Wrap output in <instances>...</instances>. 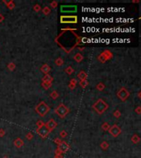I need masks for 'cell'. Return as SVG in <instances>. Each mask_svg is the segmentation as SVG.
I'll list each match as a JSON object with an SVG mask.
<instances>
[{
	"label": "cell",
	"instance_id": "6da1fadb",
	"mask_svg": "<svg viewBox=\"0 0 141 158\" xmlns=\"http://www.w3.org/2000/svg\"><path fill=\"white\" fill-rule=\"evenodd\" d=\"M107 108H108V105H107L104 100H102V99H99L93 105V109L97 111V113L100 114V115L103 113Z\"/></svg>",
	"mask_w": 141,
	"mask_h": 158
},
{
	"label": "cell",
	"instance_id": "7a4b0ae2",
	"mask_svg": "<svg viewBox=\"0 0 141 158\" xmlns=\"http://www.w3.org/2000/svg\"><path fill=\"white\" fill-rule=\"evenodd\" d=\"M50 110V107L45 104V102L42 101L35 107V111L39 114L40 116H45Z\"/></svg>",
	"mask_w": 141,
	"mask_h": 158
},
{
	"label": "cell",
	"instance_id": "3957f363",
	"mask_svg": "<svg viewBox=\"0 0 141 158\" xmlns=\"http://www.w3.org/2000/svg\"><path fill=\"white\" fill-rule=\"evenodd\" d=\"M69 109L66 108V106L63 104H60V105L58 106L57 108H56L55 110V113L57 114V115L60 116L61 118H65L66 115H68L69 113Z\"/></svg>",
	"mask_w": 141,
	"mask_h": 158
},
{
	"label": "cell",
	"instance_id": "277c9868",
	"mask_svg": "<svg viewBox=\"0 0 141 158\" xmlns=\"http://www.w3.org/2000/svg\"><path fill=\"white\" fill-rule=\"evenodd\" d=\"M78 17L76 16H62L60 17L61 23H77Z\"/></svg>",
	"mask_w": 141,
	"mask_h": 158
},
{
	"label": "cell",
	"instance_id": "5b68a950",
	"mask_svg": "<svg viewBox=\"0 0 141 158\" xmlns=\"http://www.w3.org/2000/svg\"><path fill=\"white\" fill-rule=\"evenodd\" d=\"M60 11L61 12H77V6L74 5H63L60 7Z\"/></svg>",
	"mask_w": 141,
	"mask_h": 158
},
{
	"label": "cell",
	"instance_id": "8992f818",
	"mask_svg": "<svg viewBox=\"0 0 141 158\" xmlns=\"http://www.w3.org/2000/svg\"><path fill=\"white\" fill-rule=\"evenodd\" d=\"M129 95H130V93L125 88H121V89H120L119 92H117V96L119 97V99L120 100H123V101L126 100L127 98L129 97Z\"/></svg>",
	"mask_w": 141,
	"mask_h": 158
},
{
	"label": "cell",
	"instance_id": "52a82bcc",
	"mask_svg": "<svg viewBox=\"0 0 141 158\" xmlns=\"http://www.w3.org/2000/svg\"><path fill=\"white\" fill-rule=\"evenodd\" d=\"M50 131L47 128V127L45 126V124L40 127V128H38V129H37V133H39V135L43 138H46V137L49 135V133H50Z\"/></svg>",
	"mask_w": 141,
	"mask_h": 158
},
{
	"label": "cell",
	"instance_id": "ba28073f",
	"mask_svg": "<svg viewBox=\"0 0 141 158\" xmlns=\"http://www.w3.org/2000/svg\"><path fill=\"white\" fill-rule=\"evenodd\" d=\"M57 149L61 152V153H65V152H67L69 151V149H70V145H69L67 142H62L60 145H59Z\"/></svg>",
	"mask_w": 141,
	"mask_h": 158
},
{
	"label": "cell",
	"instance_id": "9c48e42d",
	"mask_svg": "<svg viewBox=\"0 0 141 158\" xmlns=\"http://www.w3.org/2000/svg\"><path fill=\"white\" fill-rule=\"evenodd\" d=\"M109 132L113 137H117L120 133V129L116 124H115V125L111 126V128H109Z\"/></svg>",
	"mask_w": 141,
	"mask_h": 158
},
{
	"label": "cell",
	"instance_id": "30bf717a",
	"mask_svg": "<svg viewBox=\"0 0 141 158\" xmlns=\"http://www.w3.org/2000/svg\"><path fill=\"white\" fill-rule=\"evenodd\" d=\"M45 125L47 127V128L49 129V130L51 131L55 128L56 125H57V124H56V122L54 120H49L48 122L45 124Z\"/></svg>",
	"mask_w": 141,
	"mask_h": 158
},
{
	"label": "cell",
	"instance_id": "8fae6325",
	"mask_svg": "<svg viewBox=\"0 0 141 158\" xmlns=\"http://www.w3.org/2000/svg\"><path fill=\"white\" fill-rule=\"evenodd\" d=\"M23 144H24V142L22 140L21 138H17L16 140L14 141V145H15V147H18V148H20V147H22V146H23Z\"/></svg>",
	"mask_w": 141,
	"mask_h": 158
},
{
	"label": "cell",
	"instance_id": "7c38bea8",
	"mask_svg": "<svg viewBox=\"0 0 141 158\" xmlns=\"http://www.w3.org/2000/svg\"><path fill=\"white\" fill-rule=\"evenodd\" d=\"M40 70H41L43 72H44V73H45V74H47L49 72H50V67H49L47 64H45V65H43L42 66V68H40Z\"/></svg>",
	"mask_w": 141,
	"mask_h": 158
},
{
	"label": "cell",
	"instance_id": "4fadbf2b",
	"mask_svg": "<svg viewBox=\"0 0 141 158\" xmlns=\"http://www.w3.org/2000/svg\"><path fill=\"white\" fill-rule=\"evenodd\" d=\"M73 59H75L77 62H80V61H82V59H83V56H82L81 54L78 53V54H77L76 55L73 57Z\"/></svg>",
	"mask_w": 141,
	"mask_h": 158
},
{
	"label": "cell",
	"instance_id": "5bb4252c",
	"mask_svg": "<svg viewBox=\"0 0 141 158\" xmlns=\"http://www.w3.org/2000/svg\"><path fill=\"white\" fill-rule=\"evenodd\" d=\"M131 140H132L133 142H134V143H138V142H140V137L138 136V135H134V136L132 137Z\"/></svg>",
	"mask_w": 141,
	"mask_h": 158
},
{
	"label": "cell",
	"instance_id": "9a60e30c",
	"mask_svg": "<svg viewBox=\"0 0 141 158\" xmlns=\"http://www.w3.org/2000/svg\"><path fill=\"white\" fill-rule=\"evenodd\" d=\"M78 78H80L81 80H83V79H85V78H86L87 74H86L84 72H79V73H78Z\"/></svg>",
	"mask_w": 141,
	"mask_h": 158
},
{
	"label": "cell",
	"instance_id": "2e32d148",
	"mask_svg": "<svg viewBox=\"0 0 141 158\" xmlns=\"http://www.w3.org/2000/svg\"><path fill=\"white\" fill-rule=\"evenodd\" d=\"M43 81H44V82H50L52 81V77L49 75H45V77L43 78Z\"/></svg>",
	"mask_w": 141,
	"mask_h": 158
},
{
	"label": "cell",
	"instance_id": "e0dca14e",
	"mask_svg": "<svg viewBox=\"0 0 141 158\" xmlns=\"http://www.w3.org/2000/svg\"><path fill=\"white\" fill-rule=\"evenodd\" d=\"M88 81H87L86 79H83V80H81V82H80V85H81V87H86L87 86H88Z\"/></svg>",
	"mask_w": 141,
	"mask_h": 158
},
{
	"label": "cell",
	"instance_id": "ac0fdd59",
	"mask_svg": "<svg viewBox=\"0 0 141 158\" xmlns=\"http://www.w3.org/2000/svg\"><path fill=\"white\" fill-rule=\"evenodd\" d=\"M108 147H109V144L107 143L106 142H102V143H101V147L102 149L106 150V149L108 148Z\"/></svg>",
	"mask_w": 141,
	"mask_h": 158
},
{
	"label": "cell",
	"instance_id": "d6986e66",
	"mask_svg": "<svg viewBox=\"0 0 141 158\" xmlns=\"http://www.w3.org/2000/svg\"><path fill=\"white\" fill-rule=\"evenodd\" d=\"M102 128L103 130L106 131V130H108V129L110 128V126H109V124L107 123H104L103 125H102Z\"/></svg>",
	"mask_w": 141,
	"mask_h": 158
},
{
	"label": "cell",
	"instance_id": "ffe728a7",
	"mask_svg": "<svg viewBox=\"0 0 141 158\" xmlns=\"http://www.w3.org/2000/svg\"><path fill=\"white\" fill-rule=\"evenodd\" d=\"M63 63H64V62H63V60H62V59H61L60 58H59V59H57V60L55 61V63L57 64L58 66H60V65H62V64H63Z\"/></svg>",
	"mask_w": 141,
	"mask_h": 158
},
{
	"label": "cell",
	"instance_id": "44dd1931",
	"mask_svg": "<svg viewBox=\"0 0 141 158\" xmlns=\"http://www.w3.org/2000/svg\"><path fill=\"white\" fill-rule=\"evenodd\" d=\"M104 87H105V86H104V84H103V83H99V84L97 86V89H98L99 91L103 90V89H104Z\"/></svg>",
	"mask_w": 141,
	"mask_h": 158
},
{
	"label": "cell",
	"instance_id": "7402d4cb",
	"mask_svg": "<svg viewBox=\"0 0 141 158\" xmlns=\"http://www.w3.org/2000/svg\"><path fill=\"white\" fill-rule=\"evenodd\" d=\"M50 8H49L48 7H45V8L43 9V12H44L45 15H47V14L50 13Z\"/></svg>",
	"mask_w": 141,
	"mask_h": 158
},
{
	"label": "cell",
	"instance_id": "603a6c76",
	"mask_svg": "<svg viewBox=\"0 0 141 158\" xmlns=\"http://www.w3.org/2000/svg\"><path fill=\"white\" fill-rule=\"evenodd\" d=\"M73 72V68H71V67H69V68H66V72H67L68 74H72V72Z\"/></svg>",
	"mask_w": 141,
	"mask_h": 158
},
{
	"label": "cell",
	"instance_id": "cb8c5ba5",
	"mask_svg": "<svg viewBox=\"0 0 141 158\" xmlns=\"http://www.w3.org/2000/svg\"><path fill=\"white\" fill-rule=\"evenodd\" d=\"M51 97L53 98V99H55V98L58 97V93L56 92H53L52 94H51Z\"/></svg>",
	"mask_w": 141,
	"mask_h": 158
},
{
	"label": "cell",
	"instance_id": "d4e9b609",
	"mask_svg": "<svg viewBox=\"0 0 141 158\" xmlns=\"http://www.w3.org/2000/svg\"><path fill=\"white\" fill-rule=\"evenodd\" d=\"M14 68H15V65H14V63H9V64H8V68L10 69V70H13V69H14Z\"/></svg>",
	"mask_w": 141,
	"mask_h": 158
},
{
	"label": "cell",
	"instance_id": "484cf974",
	"mask_svg": "<svg viewBox=\"0 0 141 158\" xmlns=\"http://www.w3.org/2000/svg\"><path fill=\"white\" fill-rule=\"evenodd\" d=\"M60 137H62V138H65V137L67 136V133H66L65 131H62V132L60 133Z\"/></svg>",
	"mask_w": 141,
	"mask_h": 158
},
{
	"label": "cell",
	"instance_id": "4316f807",
	"mask_svg": "<svg viewBox=\"0 0 141 158\" xmlns=\"http://www.w3.org/2000/svg\"><path fill=\"white\" fill-rule=\"evenodd\" d=\"M55 142H56V143H57V145L59 146V145H60L61 142H62V141H61L60 138H55Z\"/></svg>",
	"mask_w": 141,
	"mask_h": 158
},
{
	"label": "cell",
	"instance_id": "83f0119b",
	"mask_svg": "<svg viewBox=\"0 0 141 158\" xmlns=\"http://www.w3.org/2000/svg\"><path fill=\"white\" fill-rule=\"evenodd\" d=\"M27 138L28 139V140H31V139L32 138V134L31 133H27Z\"/></svg>",
	"mask_w": 141,
	"mask_h": 158
},
{
	"label": "cell",
	"instance_id": "f1b7e54d",
	"mask_svg": "<svg viewBox=\"0 0 141 158\" xmlns=\"http://www.w3.org/2000/svg\"><path fill=\"white\" fill-rule=\"evenodd\" d=\"M37 125H38V128H40L41 126L44 125V123L41 122V121H39V122L37 123Z\"/></svg>",
	"mask_w": 141,
	"mask_h": 158
},
{
	"label": "cell",
	"instance_id": "f546056e",
	"mask_svg": "<svg viewBox=\"0 0 141 158\" xmlns=\"http://www.w3.org/2000/svg\"><path fill=\"white\" fill-rule=\"evenodd\" d=\"M114 115H116V117H119V116H120V111L119 110H116V112L114 113Z\"/></svg>",
	"mask_w": 141,
	"mask_h": 158
},
{
	"label": "cell",
	"instance_id": "4dcf8cb0",
	"mask_svg": "<svg viewBox=\"0 0 141 158\" xmlns=\"http://www.w3.org/2000/svg\"><path fill=\"white\" fill-rule=\"evenodd\" d=\"M34 8H35V10H36V11H39V10H40V6H39V5H35Z\"/></svg>",
	"mask_w": 141,
	"mask_h": 158
},
{
	"label": "cell",
	"instance_id": "1f68e13d",
	"mask_svg": "<svg viewBox=\"0 0 141 158\" xmlns=\"http://www.w3.org/2000/svg\"><path fill=\"white\" fill-rule=\"evenodd\" d=\"M56 5H57V2H53L52 3H51V6H53V7H55Z\"/></svg>",
	"mask_w": 141,
	"mask_h": 158
},
{
	"label": "cell",
	"instance_id": "d6a6232c",
	"mask_svg": "<svg viewBox=\"0 0 141 158\" xmlns=\"http://www.w3.org/2000/svg\"><path fill=\"white\" fill-rule=\"evenodd\" d=\"M2 135H4V130H2V129H1V130H0V136H2Z\"/></svg>",
	"mask_w": 141,
	"mask_h": 158
},
{
	"label": "cell",
	"instance_id": "836d02e7",
	"mask_svg": "<svg viewBox=\"0 0 141 158\" xmlns=\"http://www.w3.org/2000/svg\"><path fill=\"white\" fill-rule=\"evenodd\" d=\"M140 107L138 108L137 110H136V111H137V113H138V114H140Z\"/></svg>",
	"mask_w": 141,
	"mask_h": 158
},
{
	"label": "cell",
	"instance_id": "e575fe53",
	"mask_svg": "<svg viewBox=\"0 0 141 158\" xmlns=\"http://www.w3.org/2000/svg\"><path fill=\"white\" fill-rule=\"evenodd\" d=\"M2 19H3V17H2V15H0V22H1Z\"/></svg>",
	"mask_w": 141,
	"mask_h": 158
}]
</instances>
